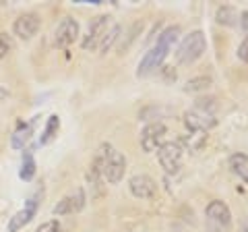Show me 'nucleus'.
Returning a JSON list of instances; mask_svg holds the SVG:
<instances>
[{
	"label": "nucleus",
	"instance_id": "obj_21",
	"mask_svg": "<svg viewBox=\"0 0 248 232\" xmlns=\"http://www.w3.org/2000/svg\"><path fill=\"white\" fill-rule=\"evenodd\" d=\"M11 48H13V44H11L9 37H6V33H0V60L11 52Z\"/></svg>",
	"mask_w": 248,
	"mask_h": 232
},
{
	"label": "nucleus",
	"instance_id": "obj_16",
	"mask_svg": "<svg viewBox=\"0 0 248 232\" xmlns=\"http://www.w3.org/2000/svg\"><path fill=\"white\" fill-rule=\"evenodd\" d=\"M58 131H60V118H58V114H52L50 118H48V122H46V129H44L42 137H40V145L52 143L54 139H56Z\"/></svg>",
	"mask_w": 248,
	"mask_h": 232
},
{
	"label": "nucleus",
	"instance_id": "obj_8",
	"mask_svg": "<svg viewBox=\"0 0 248 232\" xmlns=\"http://www.w3.org/2000/svg\"><path fill=\"white\" fill-rule=\"evenodd\" d=\"M184 125L188 127L192 133H207V131L217 127V118L211 112H205V110H201V108H192V110L184 114Z\"/></svg>",
	"mask_w": 248,
	"mask_h": 232
},
{
	"label": "nucleus",
	"instance_id": "obj_9",
	"mask_svg": "<svg viewBox=\"0 0 248 232\" xmlns=\"http://www.w3.org/2000/svg\"><path fill=\"white\" fill-rule=\"evenodd\" d=\"M77 37H79V23H77L73 17H64L58 23L56 32H54V46L60 50H64L71 44H75Z\"/></svg>",
	"mask_w": 248,
	"mask_h": 232
},
{
	"label": "nucleus",
	"instance_id": "obj_23",
	"mask_svg": "<svg viewBox=\"0 0 248 232\" xmlns=\"http://www.w3.org/2000/svg\"><path fill=\"white\" fill-rule=\"evenodd\" d=\"M238 58L242 60V63L248 65V37H246L242 44H240V48H238Z\"/></svg>",
	"mask_w": 248,
	"mask_h": 232
},
{
	"label": "nucleus",
	"instance_id": "obj_5",
	"mask_svg": "<svg viewBox=\"0 0 248 232\" xmlns=\"http://www.w3.org/2000/svg\"><path fill=\"white\" fill-rule=\"evenodd\" d=\"M44 197V191H37L33 193L27 201H25V207H23L21 212H17L11 218L9 222V232H19L23 226H27V224L35 218V214H37V207H40V201Z\"/></svg>",
	"mask_w": 248,
	"mask_h": 232
},
{
	"label": "nucleus",
	"instance_id": "obj_14",
	"mask_svg": "<svg viewBox=\"0 0 248 232\" xmlns=\"http://www.w3.org/2000/svg\"><path fill=\"white\" fill-rule=\"evenodd\" d=\"M35 125H37V118L27 122V125H21L13 133V137H11V148L13 149H25V145H27V141L31 139V135L35 133Z\"/></svg>",
	"mask_w": 248,
	"mask_h": 232
},
{
	"label": "nucleus",
	"instance_id": "obj_12",
	"mask_svg": "<svg viewBox=\"0 0 248 232\" xmlns=\"http://www.w3.org/2000/svg\"><path fill=\"white\" fill-rule=\"evenodd\" d=\"M128 189L137 199H151L157 193V184L149 174H135L128 181Z\"/></svg>",
	"mask_w": 248,
	"mask_h": 232
},
{
	"label": "nucleus",
	"instance_id": "obj_13",
	"mask_svg": "<svg viewBox=\"0 0 248 232\" xmlns=\"http://www.w3.org/2000/svg\"><path fill=\"white\" fill-rule=\"evenodd\" d=\"M205 215L211 222H215L217 226H230V222H232V212H230V207L223 203V201L219 199H215L211 201V203L207 205V210H205Z\"/></svg>",
	"mask_w": 248,
	"mask_h": 232
},
{
	"label": "nucleus",
	"instance_id": "obj_10",
	"mask_svg": "<svg viewBox=\"0 0 248 232\" xmlns=\"http://www.w3.org/2000/svg\"><path fill=\"white\" fill-rule=\"evenodd\" d=\"M168 133V129L164 122H151V125H147L141 133V148L143 151L151 153L155 149H159L161 145H164V137Z\"/></svg>",
	"mask_w": 248,
	"mask_h": 232
},
{
	"label": "nucleus",
	"instance_id": "obj_22",
	"mask_svg": "<svg viewBox=\"0 0 248 232\" xmlns=\"http://www.w3.org/2000/svg\"><path fill=\"white\" fill-rule=\"evenodd\" d=\"M35 232H60V222L58 220H50V222H44L40 228Z\"/></svg>",
	"mask_w": 248,
	"mask_h": 232
},
{
	"label": "nucleus",
	"instance_id": "obj_2",
	"mask_svg": "<svg viewBox=\"0 0 248 232\" xmlns=\"http://www.w3.org/2000/svg\"><path fill=\"white\" fill-rule=\"evenodd\" d=\"M91 168L97 170L99 176L104 179V182L118 184L124 176V170H126V160H124V156L112 143H102L97 148V153H95V158H93Z\"/></svg>",
	"mask_w": 248,
	"mask_h": 232
},
{
	"label": "nucleus",
	"instance_id": "obj_20",
	"mask_svg": "<svg viewBox=\"0 0 248 232\" xmlns=\"http://www.w3.org/2000/svg\"><path fill=\"white\" fill-rule=\"evenodd\" d=\"M118 35H120V25L116 23V25L112 27V32L106 35V40L102 42V46H99V54H106L108 50H110V48H112V44L118 40Z\"/></svg>",
	"mask_w": 248,
	"mask_h": 232
},
{
	"label": "nucleus",
	"instance_id": "obj_7",
	"mask_svg": "<svg viewBox=\"0 0 248 232\" xmlns=\"http://www.w3.org/2000/svg\"><path fill=\"white\" fill-rule=\"evenodd\" d=\"M40 25H42V21H40V15L37 13H23L13 23V33L17 35L19 40L29 42L33 35H37Z\"/></svg>",
	"mask_w": 248,
	"mask_h": 232
},
{
	"label": "nucleus",
	"instance_id": "obj_1",
	"mask_svg": "<svg viewBox=\"0 0 248 232\" xmlns=\"http://www.w3.org/2000/svg\"><path fill=\"white\" fill-rule=\"evenodd\" d=\"M178 35H180V27H178V25H172V27L164 29V32L159 33L155 46L149 52H145L143 60L139 63L137 77H147V75H151L153 71H157V68L164 65V60L170 54V50L174 48V44L178 42Z\"/></svg>",
	"mask_w": 248,
	"mask_h": 232
},
{
	"label": "nucleus",
	"instance_id": "obj_4",
	"mask_svg": "<svg viewBox=\"0 0 248 232\" xmlns=\"http://www.w3.org/2000/svg\"><path fill=\"white\" fill-rule=\"evenodd\" d=\"M116 23L112 21V17L108 15H97L95 19L89 23V32H87V37L83 40V48L85 50H99V46L106 40V35L112 32V27Z\"/></svg>",
	"mask_w": 248,
	"mask_h": 232
},
{
	"label": "nucleus",
	"instance_id": "obj_11",
	"mask_svg": "<svg viewBox=\"0 0 248 232\" xmlns=\"http://www.w3.org/2000/svg\"><path fill=\"white\" fill-rule=\"evenodd\" d=\"M85 201H87V197H85V191L79 187V189L71 191L68 195H64V197L58 201L56 207H54V214H56V215L77 214V212H81L83 207H85Z\"/></svg>",
	"mask_w": 248,
	"mask_h": 232
},
{
	"label": "nucleus",
	"instance_id": "obj_24",
	"mask_svg": "<svg viewBox=\"0 0 248 232\" xmlns=\"http://www.w3.org/2000/svg\"><path fill=\"white\" fill-rule=\"evenodd\" d=\"M240 25H242V29L248 33V9H246L242 15H240Z\"/></svg>",
	"mask_w": 248,
	"mask_h": 232
},
{
	"label": "nucleus",
	"instance_id": "obj_17",
	"mask_svg": "<svg viewBox=\"0 0 248 232\" xmlns=\"http://www.w3.org/2000/svg\"><path fill=\"white\" fill-rule=\"evenodd\" d=\"M230 168L234 170V174H238L244 182H248V156L246 153H234L230 158Z\"/></svg>",
	"mask_w": 248,
	"mask_h": 232
},
{
	"label": "nucleus",
	"instance_id": "obj_25",
	"mask_svg": "<svg viewBox=\"0 0 248 232\" xmlns=\"http://www.w3.org/2000/svg\"><path fill=\"white\" fill-rule=\"evenodd\" d=\"M242 232H248V215H246L244 222H242Z\"/></svg>",
	"mask_w": 248,
	"mask_h": 232
},
{
	"label": "nucleus",
	"instance_id": "obj_18",
	"mask_svg": "<svg viewBox=\"0 0 248 232\" xmlns=\"http://www.w3.org/2000/svg\"><path fill=\"white\" fill-rule=\"evenodd\" d=\"M213 79L209 75H201V77H195V79H188L184 85V91H188V94H197V91H207L211 87Z\"/></svg>",
	"mask_w": 248,
	"mask_h": 232
},
{
	"label": "nucleus",
	"instance_id": "obj_6",
	"mask_svg": "<svg viewBox=\"0 0 248 232\" xmlns=\"http://www.w3.org/2000/svg\"><path fill=\"white\" fill-rule=\"evenodd\" d=\"M157 158H159L161 168H164L168 174H176L178 170H180V166H182V148H180V143H174V141L164 143L157 149Z\"/></svg>",
	"mask_w": 248,
	"mask_h": 232
},
{
	"label": "nucleus",
	"instance_id": "obj_3",
	"mask_svg": "<svg viewBox=\"0 0 248 232\" xmlns=\"http://www.w3.org/2000/svg\"><path fill=\"white\" fill-rule=\"evenodd\" d=\"M207 50V40H205V33L203 32H190L188 35L184 37L178 46V52H176V58L180 65H192L203 56Z\"/></svg>",
	"mask_w": 248,
	"mask_h": 232
},
{
	"label": "nucleus",
	"instance_id": "obj_19",
	"mask_svg": "<svg viewBox=\"0 0 248 232\" xmlns=\"http://www.w3.org/2000/svg\"><path fill=\"white\" fill-rule=\"evenodd\" d=\"M35 160H33V156H31V153L27 151L25 153V156H23V162H21V170H19V176H21V179L23 181H31V179H33V176H35Z\"/></svg>",
	"mask_w": 248,
	"mask_h": 232
},
{
	"label": "nucleus",
	"instance_id": "obj_15",
	"mask_svg": "<svg viewBox=\"0 0 248 232\" xmlns=\"http://www.w3.org/2000/svg\"><path fill=\"white\" fill-rule=\"evenodd\" d=\"M215 21L219 23V25L234 27V25H238V21H240V13L234 9V6L223 4V6H219V9H217V13H215Z\"/></svg>",
	"mask_w": 248,
	"mask_h": 232
}]
</instances>
